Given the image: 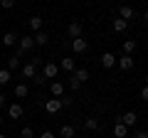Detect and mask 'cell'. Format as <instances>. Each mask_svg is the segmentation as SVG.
Masks as SVG:
<instances>
[{
  "label": "cell",
  "mask_w": 148,
  "mask_h": 138,
  "mask_svg": "<svg viewBox=\"0 0 148 138\" xmlns=\"http://www.w3.org/2000/svg\"><path fill=\"white\" fill-rule=\"evenodd\" d=\"M32 49H35V37H32V35H25V37L17 40V54L32 52Z\"/></svg>",
  "instance_id": "cell-1"
},
{
  "label": "cell",
  "mask_w": 148,
  "mask_h": 138,
  "mask_svg": "<svg viewBox=\"0 0 148 138\" xmlns=\"http://www.w3.org/2000/svg\"><path fill=\"white\" fill-rule=\"evenodd\" d=\"M116 64H119V69H121V72H131V69L136 67V59H133L131 54H121V57L116 59Z\"/></svg>",
  "instance_id": "cell-2"
},
{
  "label": "cell",
  "mask_w": 148,
  "mask_h": 138,
  "mask_svg": "<svg viewBox=\"0 0 148 138\" xmlns=\"http://www.w3.org/2000/svg\"><path fill=\"white\" fill-rule=\"evenodd\" d=\"M67 35H69V40L84 37V27H82V22H79V20H74V22H69V27H67Z\"/></svg>",
  "instance_id": "cell-3"
},
{
  "label": "cell",
  "mask_w": 148,
  "mask_h": 138,
  "mask_svg": "<svg viewBox=\"0 0 148 138\" xmlns=\"http://www.w3.org/2000/svg\"><path fill=\"white\" fill-rule=\"evenodd\" d=\"M20 72H22V79H35V77H37V67L32 62L20 64Z\"/></svg>",
  "instance_id": "cell-4"
},
{
  "label": "cell",
  "mask_w": 148,
  "mask_h": 138,
  "mask_svg": "<svg viewBox=\"0 0 148 138\" xmlns=\"http://www.w3.org/2000/svg\"><path fill=\"white\" fill-rule=\"evenodd\" d=\"M59 74V67L54 62H45V67H42V77L45 79H54V77Z\"/></svg>",
  "instance_id": "cell-5"
},
{
  "label": "cell",
  "mask_w": 148,
  "mask_h": 138,
  "mask_svg": "<svg viewBox=\"0 0 148 138\" xmlns=\"http://www.w3.org/2000/svg\"><path fill=\"white\" fill-rule=\"evenodd\" d=\"M72 49H74V54H84L89 49V42L84 37H77V40H72Z\"/></svg>",
  "instance_id": "cell-6"
},
{
  "label": "cell",
  "mask_w": 148,
  "mask_h": 138,
  "mask_svg": "<svg viewBox=\"0 0 148 138\" xmlns=\"http://www.w3.org/2000/svg\"><path fill=\"white\" fill-rule=\"evenodd\" d=\"M116 121H121L123 126H128V128H131V126H136V123H138V116H136V111H126L123 116H119Z\"/></svg>",
  "instance_id": "cell-7"
},
{
  "label": "cell",
  "mask_w": 148,
  "mask_h": 138,
  "mask_svg": "<svg viewBox=\"0 0 148 138\" xmlns=\"http://www.w3.org/2000/svg\"><path fill=\"white\" fill-rule=\"evenodd\" d=\"M57 67H59V69H62V72H67V74H72L74 69H77V62H74V57H64V59H62V62H59V64H57Z\"/></svg>",
  "instance_id": "cell-8"
},
{
  "label": "cell",
  "mask_w": 148,
  "mask_h": 138,
  "mask_svg": "<svg viewBox=\"0 0 148 138\" xmlns=\"http://www.w3.org/2000/svg\"><path fill=\"white\" fill-rule=\"evenodd\" d=\"M119 17H121V20H133V17H136V10H133L131 5H121L119 8Z\"/></svg>",
  "instance_id": "cell-9"
},
{
  "label": "cell",
  "mask_w": 148,
  "mask_h": 138,
  "mask_svg": "<svg viewBox=\"0 0 148 138\" xmlns=\"http://www.w3.org/2000/svg\"><path fill=\"white\" fill-rule=\"evenodd\" d=\"M59 109H62V101H59V99H47V101H45V111H47V113H57Z\"/></svg>",
  "instance_id": "cell-10"
},
{
  "label": "cell",
  "mask_w": 148,
  "mask_h": 138,
  "mask_svg": "<svg viewBox=\"0 0 148 138\" xmlns=\"http://www.w3.org/2000/svg\"><path fill=\"white\" fill-rule=\"evenodd\" d=\"M22 113H25V109L20 106V104H10V109H8V118H22Z\"/></svg>",
  "instance_id": "cell-11"
},
{
  "label": "cell",
  "mask_w": 148,
  "mask_h": 138,
  "mask_svg": "<svg viewBox=\"0 0 148 138\" xmlns=\"http://www.w3.org/2000/svg\"><path fill=\"white\" fill-rule=\"evenodd\" d=\"M32 37H35V47H45V44L49 42V35L45 30H40V32H35V35H32Z\"/></svg>",
  "instance_id": "cell-12"
},
{
  "label": "cell",
  "mask_w": 148,
  "mask_h": 138,
  "mask_svg": "<svg viewBox=\"0 0 148 138\" xmlns=\"http://www.w3.org/2000/svg\"><path fill=\"white\" fill-rule=\"evenodd\" d=\"M59 136H62V138H74V136H77V128H74L72 123H62V128H59Z\"/></svg>",
  "instance_id": "cell-13"
},
{
  "label": "cell",
  "mask_w": 148,
  "mask_h": 138,
  "mask_svg": "<svg viewBox=\"0 0 148 138\" xmlns=\"http://www.w3.org/2000/svg\"><path fill=\"white\" fill-rule=\"evenodd\" d=\"M114 138H128V126H123L121 121H116V126H114Z\"/></svg>",
  "instance_id": "cell-14"
},
{
  "label": "cell",
  "mask_w": 148,
  "mask_h": 138,
  "mask_svg": "<svg viewBox=\"0 0 148 138\" xmlns=\"http://www.w3.org/2000/svg\"><path fill=\"white\" fill-rule=\"evenodd\" d=\"M27 25H30V30H32V32H40L45 22H42V17H40V15H32L30 20H27Z\"/></svg>",
  "instance_id": "cell-15"
},
{
  "label": "cell",
  "mask_w": 148,
  "mask_h": 138,
  "mask_svg": "<svg viewBox=\"0 0 148 138\" xmlns=\"http://www.w3.org/2000/svg\"><path fill=\"white\" fill-rule=\"evenodd\" d=\"M114 64H116V57H114L111 52H104V54H101V67H104V69H111Z\"/></svg>",
  "instance_id": "cell-16"
},
{
  "label": "cell",
  "mask_w": 148,
  "mask_h": 138,
  "mask_svg": "<svg viewBox=\"0 0 148 138\" xmlns=\"http://www.w3.org/2000/svg\"><path fill=\"white\" fill-rule=\"evenodd\" d=\"M49 91H52L54 99H59V96H64V84L62 81H52V84H49Z\"/></svg>",
  "instance_id": "cell-17"
},
{
  "label": "cell",
  "mask_w": 148,
  "mask_h": 138,
  "mask_svg": "<svg viewBox=\"0 0 148 138\" xmlns=\"http://www.w3.org/2000/svg\"><path fill=\"white\" fill-rule=\"evenodd\" d=\"M69 77H72V79H77L79 84H84V81L89 79V72H86V69H74V72H72Z\"/></svg>",
  "instance_id": "cell-18"
},
{
  "label": "cell",
  "mask_w": 148,
  "mask_h": 138,
  "mask_svg": "<svg viewBox=\"0 0 148 138\" xmlns=\"http://www.w3.org/2000/svg\"><path fill=\"white\" fill-rule=\"evenodd\" d=\"M84 128H86V131H99V118L86 116V118H84Z\"/></svg>",
  "instance_id": "cell-19"
},
{
  "label": "cell",
  "mask_w": 148,
  "mask_h": 138,
  "mask_svg": "<svg viewBox=\"0 0 148 138\" xmlns=\"http://www.w3.org/2000/svg\"><path fill=\"white\" fill-rule=\"evenodd\" d=\"M111 27H114V32H126L128 30V22L121 20V17H116V20L111 22Z\"/></svg>",
  "instance_id": "cell-20"
},
{
  "label": "cell",
  "mask_w": 148,
  "mask_h": 138,
  "mask_svg": "<svg viewBox=\"0 0 148 138\" xmlns=\"http://www.w3.org/2000/svg\"><path fill=\"white\" fill-rule=\"evenodd\" d=\"M3 44H5V47L17 44V35H15V32H5V35H3Z\"/></svg>",
  "instance_id": "cell-21"
},
{
  "label": "cell",
  "mask_w": 148,
  "mask_h": 138,
  "mask_svg": "<svg viewBox=\"0 0 148 138\" xmlns=\"http://www.w3.org/2000/svg\"><path fill=\"white\" fill-rule=\"evenodd\" d=\"M8 69H10V72L20 69V54H12V57H8Z\"/></svg>",
  "instance_id": "cell-22"
},
{
  "label": "cell",
  "mask_w": 148,
  "mask_h": 138,
  "mask_svg": "<svg viewBox=\"0 0 148 138\" xmlns=\"http://www.w3.org/2000/svg\"><path fill=\"white\" fill-rule=\"evenodd\" d=\"M133 52H136V42L133 40H123V54H131L133 57Z\"/></svg>",
  "instance_id": "cell-23"
},
{
  "label": "cell",
  "mask_w": 148,
  "mask_h": 138,
  "mask_svg": "<svg viewBox=\"0 0 148 138\" xmlns=\"http://www.w3.org/2000/svg\"><path fill=\"white\" fill-rule=\"evenodd\" d=\"M10 79H12V72H10V69H0V86H5Z\"/></svg>",
  "instance_id": "cell-24"
},
{
  "label": "cell",
  "mask_w": 148,
  "mask_h": 138,
  "mask_svg": "<svg viewBox=\"0 0 148 138\" xmlns=\"http://www.w3.org/2000/svg\"><path fill=\"white\" fill-rule=\"evenodd\" d=\"M27 94H30V89H27V84H17V86H15V96H17V99H25Z\"/></svg>",
  "instance_id": "cell-25"
},
{
  "label": "cell",
  "mask_w": 148,
  "mask_h": 138,
  "mask_svg": "<svg viewBox=\"0 0 148 138\" xmlns=\"http://www.w3.org/2000/svg\"><path fill=\"white\" fill-rule=\"evenodd\" d=\"M15 8V0H0V10H10Z\"/></svg>",
  "instance_id": "cell-26"
},
{
  "label": "cell",
  "mask_w": 148,
  "mask_h": 138,
  "mask_svg": "<svg viewBox=\"0 0 148 138\" xmlns=\"http://www.w3.org/2000/svg\"><path fill=\"white\" fill-rule=\"evenodd\" d=\"M20 136H22V138H32V136H35V131H32L30 126H25V128L20 131Z\"/></svg>",
  "instance_id": "cell-27"
},
{
  "label": "cell",
  "mask_w": 148,
  "mask_h": 138,
  "mask_svg": "<svg viewBox=\"0 0 148 138\" xmlns=\"http://www.w3.org/2000/svg\"><path fill=\"white\" fill-rule=\"evenodd\" d=\"M79 81H77V79H72V77H69V89H72V91H77V89H79Z\"/></svg>",
  "instance_id": "cell-28"
},
{
  "label": "cell",
  "mask_w": 148,
  "mask_h": 138,
  "mask_svg": "<svg viewBox=\"0 0 148 138\" xmlns=\"http://www.w3.org/2000/svg\"><path fill=\"white\" fill-rule=\"evenodd\" d=\"M59 101H62V106H64V109L72 106V99H69V96H59Z\"/></svg>",
  "instance_id": "cell-29"
},
{
  "label": "cell",
  "mask_w": 148,
  "mask_h": 138,
  "mask_svg": "<svg viewBox=\"0 0 148 138\" xmlns=\"http://www.w3.org/2000/svg\"><path fill=\"white\" fill-rule=\"evenodd\" d=\"M32 81H35L37 86H42V84H45V77H42V74H37V77H35V79H32Z\"/></svg>",
  "instance_id": "cell-30"
},
{
  "label": "cell",
  "mask_w": 148,
  "mask_h": 138,
  "mask_svg": "<svg viewBox=\"0 0 148 138\" xmlns=\"http://www.w3.org/2000/svg\"><path fill=\"white\" fill-rule=\"evenodd\" d=\"M141 99L148 101V86H146V84H143V89H141Z\"/></svg>",
  "instance_id": "cell-31"
},
{
  "label": "cell",
  "mask_w": 148,
  "mask_h": 138,
  "mask_svg": "<svg viewBox=\"0 0 148 138\" xmlns=\"http://www.w3.org/2000/svg\"><path fill=\"white\" fill-rule=\"evenodd\" d=\"M30 62H32V64H35V67H40V64H42V57H32V59H30Z\"/></svg>",
  "instance_id": "cell-32"
},
{
  "label": "cell",
  "mask_w": 148,
  "mask_h": 138,
  "mask_svg": "<svg viewBox=\"0 0 148 138\" xmlns=\"http://www.w3.org/2000/svg\"><path fill=\"white\" fill-rule=\"evenodd\" d=\"M40 138H57V136H54L52 131H45V133H42V136H40Z\"/></svg>",
  "instance_id": "cell-33"
},
{
  "label": "cell",
  "mask_w": 148,
  "mask_h": 138,
  "mask_svg": "<svg viewBox=\"0 0 148 138\" xmlns=\"http://www.w3.org/2000/svg\"><path fill=\"white\" fill-rule=\"evenodd\" d=\"M133 138H148V131H138V133H136Z\"/></svg>",
  "instance_id": "cell-34"
},
{
  "label": "cell",
  "mask_w": 148,
  "mask_h": 138,
  "mask_svg": "<svg viewBox=\"0 0 148 138\" xmlns=\"http://www.w3.org/2000/svg\"><path fill=\"white\" fill-rule=\"evenodd\" d=\"M5 106V94H3V91H0V109Z\"/></svg>",
  "instance_id": "cell-35"
},
{
  "label": "cell",
  "mask_w": 148,
  "mask_h": 138,
  "mask_svg": "<svg viewBox=\"0 0 148 138\" xmlns=\"http://www.w3.org/2000/svg\"><path fill=\"white\" fill-rule=\"evenodd\" d=\"M3 121H5V116H3V113H0V126H3Z\"/></svg>",
  "instance_id": "cell-36"
},
{
  "label": "cell",
  "mask_w": 148,
  "mask_h": 138,
  "mask_svg": "<svg viewBox=\"0 0 148 138\" xmlns=\"http://www.w3.org/2000/svg\"><path fill=\"white\" fill-rule=\"evenodd\" d=\"M143 20H146V22H148V10H146V15H143Z\"/></svg>",
  "instance_id": "cell-37"
},
{
  "label": "cell",
  "mask_w": 148,
  "mask_h": 138,
  "mask_svg": "<svg viewBox=\"0 0 148 138\" xmlns=\"http://www.w3.org/2000/svg\"><path fill=\"white\" fill-rule=\"evenodd\" d=\"M146 86H148V74H146Z\"/></svg>",
  "instance_id": "cell-38"
},
{
  "label": "cell",
  "mask_w": 148,
  "mask_h": 138,
  "mask_svg": "<svg viewBox=\"0 0 148 138\" xmlns=\"http://www.w3.org/2000/svg\"><path fill=\"white\" fill-rule=\"evenodd\" d=\"M0 138H5V136H3V133H0Z\"/></svg>",
  "instance_id": "cell-39"
},
{
  "label": "cell",
  "mask_w": 148,
  "mask_h": 138,
  "mask_svg": "<svg viewBox=\"0 0 148 138\" xmlns=\"http://www.w3.org/2000/svg\"><path fill=\"white\" fill-rule=\"evenodd\" d=\"M146 121H148V113H146Z\"/></svg>",
  "instance_id": "cell-40"
}]
</instances>
